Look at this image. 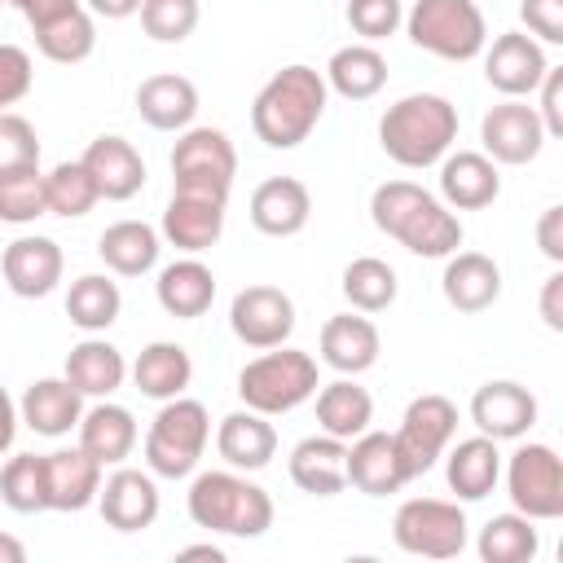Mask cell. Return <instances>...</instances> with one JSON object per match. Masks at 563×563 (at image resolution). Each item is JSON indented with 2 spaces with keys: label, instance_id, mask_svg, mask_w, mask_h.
<instances>
[{
  "label": "cell",
  "instance_id": "23",
  "mask_svg": "<svg viewBox=\"0 0 563 563\" xmlns=\"http://www.w3.org/2000/svg\"><path fill=\"white\" fill-rule=\"evenodd\" d=\"M440 290H444L449 308H457V312H484L501 295V268L484 251H453V255H444Z\"/></svg>",
  "mask_w": 563,
  "mask_h": 563
},
{
  "label": "cell",
  "instance_id": "54",
  "mask_svg": "<svg viewBox=\"0 0 563 563\" xmlns=\"http://www.w3.org/2000/svg\"><path fill=\"white\" fill-rule=\"evenodd\" d=\"M18 405H13V396L0 387V453H9L13 449V435H18Z\"/></svg>",
  "mask_w": 563,
  "mask_h": 563
},
{
  "label": "cell",
  "instance_id": "49",
  "mask_svg": "<svg viewBox=\"0 0 563 563\" xmlns=\"http://www.w3.org/2000/svg\"><path fill=\"white\" fill-rule=\"evenodd\" d=\"M519 18L532 40L563 44V0H519Z\"/></svg>",
  "mask_w": 563,
  "mask_h": 563
},
{
  "label": "cell",
  "instance_id": "3",
  "mask_svg": "<svg viewBox=\"0 0 563 563\" xmlns=\"http://www.w3.org/2000/svg\"><path fill=\"white\" fill-rule=\"evenodd\" d=\"M457 141V106L440 92H409L378 119V145L391 163L422 172L440 163Z\"/></svg>",
  "mask_w": 563,
  "mask_h": 563
},
{
  "label": "cell",
  "instance_id": "16",
  "mask_svg": "<svg viewBox=\"0 0 563 563\" xmlns=\"http://www.w3.org/2000/svg\"><path fill=\"white\" fill-rule=\"evenodd\" d=\"M62 246L44 233H26V238H13L0 255V273H4V286L18 295V299H44L57 290L62 282Z\"/></svg>",
  "mask_w": 563,
  "mask_h": 563
},
{
  "label": "cell",
  "instance_id": "20",
  "mask_svg": "<svg viewBox=\"0 0 563 563\" xmlns=\"http://www.w3.org/2000/svg\"><path fill=\"white\" fill-rule=\"evenodd\" d=\"M497 194H501V176L484 150H457V154L440 158V202L449 211L493 207Z\"/></svg>",
  "mask_w": 563,
  "mask_h": 563
},
{
  "label": "cell",
  "instance_id": "51",
  "mask_svg": "<svg viewBox=\"0 0 563 563\" xmlns=\"http://www.w3.org/2000/svg\"><path fill=\"white\" fill-rule=\"evenodd\" d=\"M537 246L550 264H563V207H545L537 220Z\"/></svg>",
  "mask_w": 563,
  "mask_h": 563
},
{
  "label": "cell",
  "instance_id": "31",
  "mask_svg": "<svg viewBox=\"0 0 563 563\" xmlns=\"http://www.w3.org/2000/svg\"><path fill=\"white\" fill-rule=\"evenodd\" d=\"M101 462L88 457L79 444L44 453V479H48V510H84L97 501L101 488Z\"/></svg>",
  "mask_w": 563,
  "mask_h": 563
},
{
  "label": "cell",
  "instance_id": "41",
  "mask_svg": "<svg viewBox=\"0 0 563 563\" xmlns=\"http://www.w3.org/2000/svg\"><path fill=\"white\" fill-rule=\"evenodd\" d=\"M396 268L378 255H356L347 268H343V299L356 308V312H383L396 303Z\"/></svg>",
  "mask_w": 563,
  "mask_h": 563
},
{
  "label": "cell",
  "instance_id": "28",
  "mask_svg": "<svg viewBox=\"0 0 563 563\" xmlns=\"http://www.w3.org/2000/svg\"><path fill=\"white\" fill-rule=\"evenodd\" d=\"M18 418H22L35 435L57 440V435H70V431L79 427V418H84V396H79L66 378H35V383L22 391V400H18Z\"/></svg>",
  "mask_w": 563,
  "mask_h": 563
},
{
  "label": "cell",
  "instance_id": "30",
  "mask_svg": "<svg viewBox=\"0 0 563 563\" xmlns=\"http://www.w3.org/2000/svg\"><path fill=\"white\" fill-rule=\"evenodd\" d=\"M75 431H79V449L88 457H97L101 466H119L136 449V418H132V409L114 405L110 396L97 400L92 409H84Z\"/></svg>",
  "mask_w": 563,
  "mask_h": 563
},
{
  "label": "cell",
  "instance_id": "14",
  "mask_svg": "<svg viewBox=\"0 0 563 563\" xmlns=\"http://www.w3.org/2000/svg\"><path fill=\"white\" fill-rule=\"evenodd\" d=\"M545 70V48L528 31H501L493 44H484V79L501 97H532Z\"/></svg>",
  "mask_w": 563,
  "mask_h": 563
},
{
  "label": "cell",
  "instance_id": "45",
  "mask_svg": "<svg viewBox=\"0 0 563 563\" xmlns=\"http://www.w3.org/2000/svg\"><path fill=\"white\" fill-rule=\"evenodd\" d=\"M141 31L158 44H180L198 26V0H141Z\"/></svg>",
  "mask_w": 563,
  "mask_h": 563
},
{
  "label": "cell",
  "instance_id": "39",
  "mask_svg": "<svg viewBox=\"0 0 563 563\" xmlns=\"http://www.w3.org/2000/svg\"><path fill=\"white\" fill-rule=\"evenodd\" d=\"M119 308H123V295H119V282H110L106 273H84L70 282L66 290V317L70 325H79L84 334H101L119 321Z\"/></svg>",
  "mask_w": 563,
  "mask_h": 563
},
{
  "label": "cell",
  "instance_id": "7",
  "mask_svg": "<svg viewBox=\"0 0 563 563\" xmlns=\"http://www.w3.org/2000/svg\"><path fill=\"white\" fill-rule=\"evenodd\" d=\"M400 26L422 53L444 62H471L488 44V22L475 0H413Z\"/></svg>",
  "mask_w": 563,
  "mask_h": 563
},
{
  "label": "cell",
  "instance_id": "34",
  "mask_svg": "<svg viewBox=\"0 0 563 563\" xmlns=\"http://www.w3.org/2000/svg\"><path fill=\"white\" fill-rule=\"evenodd\" d=\"M444 479H449V488L457 493V501H484V497L497 488V479H501L497 440H488V435L457 440V444L449 449Z\"/></svg>",
  "mask_w": 563,
  "mask_h": 563
},
{
  "label": "cell",
  "instance_id": "56",
  "mask_svg": "<svg viewBox=\"0 0 563 563\" xmlns=\"http://www.w3.org/2000/svg\"><path fill=\"white\" fill-rule=\"evenodd\" d=\"M176 559H211V563H224V550L211 545V541H202V545H185V550H176Z\"/></svg>",
  "mask_w": 563,
  "mask_h": 563
},
{
  "label": "cell",
  "instance_id": "26",
  "mask_svg": "<svg viewBox=\"0 0 563 563\" xmlns=\"http://www.w3.org/2000/svg\"><path fill=\"white\" fill-rule=\"evenodd\" d=\"M216 453L233 471H264L277 457V431L255 409H233L216 427Z\"/></svg>",
  "mask_w": 563,
  "mask_h": 563
},
{
  "label": "cell",
  "instance_id": "18",
  "mask_svg": "<svg viewBox=\"0 0 563 563\" xmlns=\"http://www.w3.org/2000/svg\"><path fill=\"white\" fill-rule=\"evenodd\" d=\"M79 163L88 167V176H92V185L106 202H128L145 185V158L128 136H114V132L106 136L101 132L97 141H88Z\"/></svg>",
  "mask_w": 563,
  "mask_h": 563
},
{
  "label": "cell",
  "instance_id": "46",
  "mask_svg": "<svg viewBox=\"0 0 563 563\" xmlns=\"http://www.w3.org/2000/svg\"><path fill=\"white\" fill-rule=\"evenodd\" d=\"M22 167H40V136H35L31 119L0 110V176L22 172Z\"/></svg>",
  "mask_w": 563,
  "mask_h": 563
},
{
  "label": "cell",
  "instance_id": "11",
  "mask_svg": "<svg viewBox=\"0 0 563 563\" xmlns=\"http://www.w3.org/2000/svg\"><path fill=\"white\" fill-rule=\"evenodd\" d=\"M453 431H457V405L449 396L427 391V396H413L405 405V418L391 435H396V449H400V462H405L409 479L427 475L444 457Z\"/></svg>",
  "mask_w": 563,
  "mask_h": 563
},
{
  "label": "cell",
  "instance_id": "50",
  "mask_svg": "<svg viewBox=\"0 0 563 563\" xmlns=\"http://www.w3.org/2000/svg\"><path fill=\"white\" fill-rule=\"evenodd\" d=\"M537 92H541V106H532V110H537L545 136H563V70L550 66L545 79L537 84Z\"/></svg>",
  "mask_w": 563,
  "mask_h": 563
},
{
  "label": "cell",
  "instance_id": "48",
  "mask_svg": "<svg viewBox=\"0 0 563 563\" xmlns=\"http://www.w3.org/2000/svg\"><path fill=\"white\" fill-rule=\"evenodd\" d=\"M31 53L18 48V44H0V110L18 106L26 92H31Z\"/></svg>",
  "mask_w": 563,
  "mask_h": 563
},
{
  "label": "cell",
  "instance_id": "9",
  "mask_svg": "<svg viewBox=\"0 0 563 563\" xmlns=\"http://www.w3.org/2000/svg\"><path fill=\"white\" fill-rule=\"evenodd\" d=\"M391 537L405 554L418 559H453L466 550V515L444 497H409L391 519Z\"/></svg>",
  "mask_w": 563,
  "mask_h": 563
},
{
  "label": "cell",
  "instance_id": "35",
  "mask_svg": "<svg viewBox=\"0 0 563 563\" xmlns=\"http://www.w3.org/2000/svg\"><path fill=\"white\" fill-rule=\"evenodd\" d=\"M321 75H325V88H334L339 97L369 101L387 84V57L374 44H365V40L361 44H343V48L330 53V62H325Z\"/></svg>",
  "mask_w": 563,
  "mask_h": 563
},
{
  "label": "cell",
  "instance_id": "19",
  "mask_svg": "<svg viewBox=\"0 0 563 563\" xmlns=\"http://www.w3.org/2000/svg\"><path fill=\"white\" fill-rule=\"evenodd\" d=\"M347 484L365 497H387L400 493L409 484V471L400 462L396 435L387 431H361L356 440H347Z\"/></svg>",
  "mask_w": 563,
  "mask_h": 563
},
{
  "label": "cell",
  "instance_id": "4",
  "mask_svg": "<svg viewBox=\"0 0 563 563\" xmlns=\"http://www.w3.org/2000/svg\"><path fill=\"white\" fill-rule=\"evenodd\" d=\"M185 510L198 528L207 532H224V537H264L273 528V497L246 479L242 471H202L194 475L189 484V497H185Z\"/></svg>",
  "mask_w": 563,
  "mask_h": 563
},
{
  "label": "cell",
  "instance_id": "5",
  "mask_svg": "<svg viewBox=\"0 0 563 563\" xmlns=\"http://www.w3.org/2000/svg\"><path fill=\"white\" fill-rule=\"evenodd\" d=\"M317 361L299 347H264V356L246 361L242 374H238V396L246 409L264 413V418H277V413H290L299 409L303 400L317 396Z\"/></svg>",
  "mask_w": 563,
  "mask_h": 563
},
{
  "label": "cell",
  "instance_id": "12",
  "mask_svg": "<svg viewBox=\"0 0 563 563\" xmlns=\"http://www.w3.org/2000/svg\"><path fill=\"white\" fill-rule=\"evenodd\" d=\"M229 330L255 352L282 347L295 334V299L282 286H242L229 303Z\"/></svg>",
  "mask_w": 563,
  "mask_h": 563
},
{
  "label": "cell",
  "instance_id": "27",
  "mask_svg": "<svg viewBox=\"0 0 563 563\" xmlns=\"http://www.w3.org/2000/svg\"><path fill=\"white\" fill-rule=\"evenodd\" d=\"M62 378H66L79 396L106 400V396H114V391L123 387V378H128V361H123V352H119L114 343L88 334V339H79V343L66 352Z\"/></svg>",
  "mask_w": 563,
  "mask_h": 563
},
{
  "label": "cell",
  "instance_id": "10",
  "mask_svg": "<svg viewBox=\"0 0 563 563\" xmlns=\"http://www.w3.org/2000/svg\"><path fill=\"white\" fill-rule=\"evenodd\" d=\"M510 506L537 523L563 515V457L550 444H519L506 462Z\"/></svg>",
  "mask_w": 563,
  "mask_h": 563
},
{
  "label": "cell",
  "instance_id": "53",
  "mask_svg": "<svg viewBox=\"0 0 563 563\" xmlns=\"http://www.w3.org/2000/svg\"><path fill=\"white\" fill-rule=\"evenodd\" d=\"M541 321L550 330H563V273H550L541 286Z\"/></svg>",
  "mask_w": 563,
  "mask_h": 563
},
{
  "label": "cell",
  "instance_id": "47",
  "mask_svg": "<svg viewBox=\"0 0 563 563\" xmlns=\"http://www.w3.org/2000/svg\"><path fill=\"white\" fill-rule=\"evenodd\" d=\"M400 22H405L400 0H347V26H352L365 44H378V40L396 35Z\"/></svg>",
  "mask_w": 563,
  "mask_h": 563
},
{
  "label": "cell",
  "instance_id": "42",
  "mask_svg": "<svg viewBox=\"0 0 563 563\" xmlns=\"http://www.w3.org/2000/svg\"><path fill=\"white\" fill-rule=\"evenodd\" d=\"M44 202H48L53 216L79 220V216H88L101 202V194H97L88 167L75 158V163H57L53 172H44Z\"/></svg>",
  "mask_w": 563,
  "mask_h": 563
},
{
  "label": "cell",
  "instance_id": "32",
  "mask_svg": "<svg viewBox=\"0 0 563 563\" xmlns=\"http://www.w3.org/2000/svg\"><path fill=\"white\" fill-rule=\"evenodd\" d=\"M154 295H158V308H163L167 317L194 321V317H202V312L211 308V299H216V273H211L202 260H194V255L172 260V264L158 273Z\"/></svg>",
  "mask_w": 563,
  "mask_h": 563
},
{
  "label": "cell",
  "instance_id": "24",
  "mask_svg": "<svg viewBox=\"0 0 563 563\" xmlns=\"http://www.w3.org/2000/svg\"><path fill=\"white\" fill-rule=\"evenodd\" d=\"M378 352H383V339L365 312H339L321 325V361L347 378L365 374L378 361Z\"/></svg>",
  "mask_w": 563,
  "mask_h": 563
},
{
  "label": "cell",
  "instance_id": "15",
  "mask_svg": "<svg viewBox=\"0 0 563 563\" xmlns=\"http://www.w3.org/2000/svg\"><path fill=\"white\" fill-rule=\"evenodd\" d=\"M471 422L488 440H519L537 427V396L515 378H493L471 396Z\"/></svg>",
  "mask_w": 563,
  "mask_h": 563
},
{
  "label": "cell",
  "instance_id": "57",
  "mask_svg": "<svg viewBox=\"0 0 563 563\" xmlns=\"http://www.w3.org/2000/svg\"><path fill=\"white\" fill-rule=\"evenodd\" d=\"M22 559H26V545L18 537L0 532V563H22Z\"/></svg>",
  "mask_w": 563,
  "mask_h": 563
},
{
  "label": "cell",
  "instance_id": "17",
  "mask_svg": "<svg viewBox=\"0 0 563 563\" xmlns=\"http://www.w3.org/2000/svg\"><path fill=\"white\" fill-rule=\"evenodd\" d=\"M97 510L101 519L114 528V532H141L158 519V484H154V471H136V466H123L114 475L101 479L97 488Z\"/></svg>",
  "mask_w": 563,
  "mask_h": 563
},
{
  "label": "cell",
  "instance_id": "55",
  "mask_svg": "<svg viewBox=\"0 0 563 563\" xmlns=\"http://www.w3.org/2000/svg\"><path fill=\"white\" fill-rule=\"evenodd\" d=\"M84 4H88L97 18H114V22H119V18H132V13L141 9V0H84Z\"/></svg>",
  "mask_w": 563,
  "mask_h": 563
},
{
  "label": "cell",
  "instance_id": "36",
  "mask_svg": "<svg viewBox=\"0 0 563 563\" xmlns=\"http://www.w3.org/2000/svg\"><path fill=\"white\" fill-rule=\"evenodd\" d=\"M369 422H374V400H369V391H365L361 383H352L347 374L334 378V383H325V387L317 391V427H321L325 435H334V440H356L361 431H369Z\"/></svg>",
  "mask_w": 563,
  "mask_h": 563
},
{
  "label": "cell",
  "instance_id": "1",
  "mask_svg": "<svg viewBox=\"0 0 563 563\" xmlns=\"http://www.w3.org/2000/svg\"><path fill=\"white\" fill-rule=\"evenodd\" d=\"M369 220L422 260H444L462 246V220L413 180H383L369 194Z\"/></svg>",
  "mask_w": 563,
  "mask_h": 563
},
{
  "label": "cell",
  "instance_id": "44",
  "mask_svg": "<svg viewBox=\"0 0 563 563\" xmlns=\"http://www.w3.org/2000/svg\"><path fill=\"white\" fill-rule=\"evenodd\" d=\"M48 216L44 202V172L40 167H22V172H4L0 176V220L4 224H31Z\"/></svg>",
  "mask_w": 563,
  "mask_h": 563
},
{
  "label": "cell",
  "instance_id": "29",
  "mask_svg": "<svg viewBox=\"0 0 563 563\" xmlns=\"http://www.w3.org/2000/svg\"><path fill=\"white\" fill-rule=\"evenodd\" d=\"M136 114L154 128V132H185L198 114V88L185 75H150L136 84Z\"/></svg>",
  "mask_w": 563,
  "mask_h": 563
},
{
  "label": "cell",
  "instance_id": "25",
  "mask_svg": "<svg viewBox=\"0 0 563 563\" xmlns=\"http://www.w3.org/2000/svg\"><path fill=\"white\" fill-rule=\"evenodd\" d=\"M295 488L312 493V497H334L347 488V440H334V435H308L290 449V462H286Z\"/></svg>",
  "mask_w": 563,
  "mask_h": 563
},
{
  "label": "cell",
  "instance_id": "6",
  "mask_svg": "<svg viewBox=\"0 0 563 563\" xmlns=\"http://www.w3.org/2000/svg\"><path fill=\"white\" fill-rule=\"evenodd\" d=\"M207 440H211L207 405L189 400V396H172V400H163V409L154 413V422L145 431V466L163 479H185L198 471Z\"/></svg>",
  "mask_w": 563,
  "mask_h": 563
},
{
  "label": "cell",
  "instance_id": "52",
  "mask_svg": "<svg viewBox=\"0 0 563 563\" xmlns=\"http://www.w3.org/2000/svg\"><path fill=\"white\" fill-rule=\"evenodd\" d=\"M4 4H13L31 26H40V22H48V18L66 13V9H79L84 0H4Z\"/></svg>",
  "mask_w": 563,
  "mask_h": 563
},
{
  "label": "cell",
  "instance_id": "38",
  "mask_svg": "<svg viewBox=\"0 0 563 563\" xmlns=\"http://www.w3.org/2000/svg\"><path fill=\"white\" fill-rule=\"evenodd\" d=\"M31 35H35V48H40L48 62H57V66H79V62H88L92 48H97V26H92L88 4L66 9V13H57V18L31 26Z\"/></svg>",
  "mask_w": 563,
  "mask_h": 563
},
{
  "label": "cell",
  "instance_id": "21",
  "mask_svg": "<svg viewBox=\"0 0 563 563\" xmlns=\"http://www.w3.org/2000/svg\"><path fill=\"white\" fill-rule=\"evenodd\" d=\"M224 207L220 198H202V194H180L172 189L167 211H163V238L185 251V255H202L220 242L224 233Z\"/></svg>",
  "mask_w": 563,
  "mask_h": 563
},
{
  "label": "cell",
  "instance_id": "43",
  "mask_svg": "<svg viewBox=\"0 0 563 563\" xmlns=\"http://www.w3.org/2000/svg\"><path fill=\"white\" fill-rule=\"evenodd\" d=\"M0 501L18 515H40L48 510V479H44V457L18 453L0 471Z\"/></svg>",
  "mask_w": 563,
  "mask_h": 563
},
{
  "label": "cell",
  "instance_id": "58",
  "mask_svg": "<svg viewBox=\"0 0 563 563\" xmlns=\"http://www.w3.org/2000/svg\"><path fill=\"white\" fill-rule=\"evenodd\" d=\"M0 9H4V0H0Z\"/></svg>",
  "mask_w": 563,
  "mask_h": 563
},
{
  "label": "cell",
  "instance_id": "33",
  "mask_svg": "<svg viewBox=\"0 0 563 563\" xmlns=\"http://www.w3.org/2000/svg\"><path fill=\"white\" fill-rule=\"evenodd\" d=\"M128 374H132V383H136L141 396L172 400V396H185V387L194 383V361H189V352L180 343L154 339V343H145L136 352V361H132Z\"/></svg>",
  "mask_w": 563,
  "mask_h": 563
},
{
  "label": "cell",
  "instance_id": "8",
  "mask_svg": "<svg viewBox=\"0 0 563 563\" xmlns=\"http://www.w3.org/2000/svg\"><path fill=\"white\" fill-rule=\"evenodd\" d=\"M238 176V150L220 128H185L172 145V189L229 202Z\"/></svg>",
  "mask_w": 563,
  "mask_h": 563
},
{
  "label": "cell",
  "instance_id": "2",
  "mask_svg": "<svg viewBox=\"0 0 563 563\" xmlns=\"http://www.w3.org/2000/svg\"><path fill=\"white\" fill-rule=\"evenodd\" d=\"M325 101H330V88H325V75L321 70H312L303 62L282 66L255 92V101H251V128H255V136L268 150H295L321 123Z\"/></svg>",
  "mask_w": 563,
  "mask_h": 563
},
{
  "label": "cell",
  "instance_id": "13",
  "mask_svg": "<svg viewBox=\"0 0 563 563\" xmlns=\"http://www.w3.org/2000/svg\"><path fill=\"white\" fill-rule=\"evenodd\" d=\"M545 141H550V136H545L537 110H532L528 101H519V97H506L501 106H493V110L479 119V145H484V154H488L493 163H501V167H523V163H532Z\"/></svg>",
  "mask_w": 563,
  "mask_h": 563
},
{
  "label": "cell",
  "instance_id": "40",
  "mask_svg": "<svg viewBox=\"0 0 563 563\" xmlns=\"http://www.w3.org/2000/svg\"><path fill=\"white\" fill-rule=\"evenodd\" d=\"M475 550H479L484 563H532L537 550H541L537 519H528V515H519V510L493 515V519L479 528Z\"/></svg>",
  "mask_w": 563,
  "mask_h": 563
},
{
  "label": "cell",
  "instance_id": "37",
  "mask_svg": "<svg viewBox=\"0 0 563 563\" xmlns=\"http://www.w3.org/2000/svg\"><path fill=\"white\" fill-rule=\"evenodd\" d=\"M158 229H150L145 220H119L97 238V255L106 260L110 273L119 277H141L158 264Z\"/></svg>",
  "mask_w": 563,
  "mask_h": 563
},
{
  "label": "cell",
  "instance_id": "22",
  "mask_svg": "<svg viewBox=\"0 0 563 563\" xmlns=\"http://www.w3.org/2000/svg\"><path fill=\"white\" fill-rule=\"evenodd\" d=\"M246 216L264 238H295L312 216V194L295 176H268L264 185H255Z\"/></svg>",
  "mask_w": 563,
  "mask_h": 563
}]
</instances>
